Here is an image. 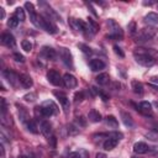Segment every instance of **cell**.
<instances>
[{"label":"cell","instance_id":"cell-1","mask_svg":"<svg viewBox=\"0 0 158 158\" xmlns=\"http://www.w3.org/2000/svg\"><path fill=\"white\" fill-rule=\"evenodd\" d=\"M133 57L136 62L143 67H152L154 64V58L151 56L149 51L146 48H136L133 51Z\"/></svg>","mask_w":158,"mask_h":158},{"label":"cell","instance_id":"cell-2","mask_svg":"<svg viewBox=\"0 0 158 158\" xmlns=\"http://www.w3.org/2000/svg\"><path fill=\"white\" fill-rule=\"evenodd\" d=\"M40 27L41 28H43L46 32H48V33H51V35H54V33H57V26L51 21V19L49 17H47V16H40Z\"/></svg>","mask_w":158,"mask_h":158},{"label":"cell","instance_id":"cell-3","mask_svg":"<svg viewBox=\"0 0 158 158\" xmlns=\"http://www.w3.org/2000/svg\"><path fill=\"white\" fill-rule=\"evenodd\" d=\"M156 28L154 27H144L139 31V33L137 35L136 37V41L137 42H144V41H148L151 38H153L156 36Z\"/></svg>","mask_w":158,"mask_h":158},{"label":"cell","instance_id":"cell-4","mask_svg":"<svg viewBox=\"0 0 158 158\" xmlns=\"http://www.w3.org/2000/svg\"><path fill=\"white\" fill-rule=\"evenodd\" d=\"M2 75H4V78L7 80V83H9L12 88H17L19 84H21V83H20V75L16 74L15 72L10 70V69L2 70Z\"/></svg>","mask_w":158,"mask_h":158},{"label":"cell","instance_id":"cell-5","mask_svg":"<svg viewBox=\"0 0 158 158\" xmlns=\"http://www.w3.org/2000/svg\"><path fill=\"white\" fill-rule=\"evenodd\" d=\"M25 9H26V10H27V12H28L30 21H31L36 27H40V16L36 14L33 4H32V2H30V1L25 2Z\"/></svg>","mask_w":158,"mask_h":158},{"label":"cell","instance_id":"cell-6","mask_svg":"<svg viewBox=\"0 0 158 158\" xmlns=\"http://www.w3.org/2000/svg\"><path fill=\"white\" fill-rule=\"evenodd\" d=\"M59 57L62 59V62L68 67V68H73V57H72V53L69 52L68 48L65 47H60L59 48Z\"/></svg>","mask_w":158,"mask_h":158},{"label":"cell","instance_id":"cell-7","mask_svg":"<svg viewBox=\"0 0 158 158\" xmlns=\"http://www.w3.org/2000/svg\"><path fill=\"white\" fill-rule=\"evenodd\" d=\"M107 26H109V28H110V31H111V37H114L115 40H122L123 33H122L121 27L116 23V21L109 20V21H107Z\"/></svg>","mask_w":158,"mask_h":158},{"label":"cell","instance_id":"cell-8","mask_svg":"<svg viewBox=\"0 0 158 158\" xmlns=\"http://www.w3.org/2000/svg\"><path fill=\"white\" fill-rule=\"evenodd\" d=\"M47 80L54 86H60L63 84V78L57 70H49L47 73Z\"/></svg>","mask_w":158,"mask_h":158},{"label":"cell","instance_id":"cell-9","mask_svg":"<svg viewBox=\"0 0 158 158\" xmlns=\"http://www.w3.org/2000/svg\"><path fill=\"white\" fill-rule=\"evenodd\" d=\"M54 95H56L57 99L59 100V102H60V105H62L64 112L68 114V112H69V109H70V102H69L68 96H67L64 93H60V91H59V93H58V91H54Z\"/></svg>","mask_w":158,"mask_h":158},{"label":"cell","instance_id":"cell-10","mask_svg":"<svg viewBox=\"0 0 158 158\" xmlns=\"http://www.w3.org/2000/svg\"><path fill=\"white\" fill-rule=\"evenodd\" d=\"M69 25L72 26L73 30H75V31H78V32H83V33H84V32L88 30L86 25H85L81 20H78V19H74V17H70V19H69Z\"/></svg>","mask_w":158,"mask_h":158},{"label":"cell","instance_id":"cell-11","mask_svg":"<svg viewBox=\"0 0 158 158\" xmlns=\"http://www.w3.org/2000/svg\"><path fill=\"white\" fill-rule=\"evenodd\" d=\"M63 84H64V86L68 88V89H74V88H77V85H78V80H77V78H75L74 75H72V74H69V73H65V74L63 75Z\"/></svg>","mask_w":158,"mask_h":158},{"label":"cell","instance_id":"cell-12","mask_svg":"<svg viewBox=\"0 0 158 158\" xmlns=\"http://www.w3.org/2000/svg\"><path fill=\"white\" fill-rule=\"evenodd\" d=\"M1 43L4 44V46H6V47H15L16 46V41H15V37L11 35V33H9V32H4L2 35H1Z\"/></svg>","mask_w":158,"mask_h":158},{"label":"cell","instance_id":"cell-13","mask_svg":"<svg viewBox=\"0 0 158 158\" xmlns=\"http://www.w3.org/2000/svg\"><path fill=\"white\" fill-rule=\"evenodd\" d=\"M137 111L143 114L144 116H152V105L148 101H141L137 106Z\"/></svg>","mask_w":158,"mask_h":158},{"label":"cell","instance_id":"cell-14","mask_svg":"<svg viewBox=\"0 0 158 158\" xmlns=\"http://www.w3.org/2000/svg\"><path fill=\"white\" fill-rule=\"evenodd\" d=\"M40 130H41V132H42V135L44 136V137H47V138H49V137H52V125L48 122V121H41V123H40Z\"/></svg>","mask_w":158,"mask_h":158},{"label":"cell","instance_id":"cell-15","mask_svg":"<svg viewBox=\"0 0 158 158\" xmlns=\"http://www.w3.org/2000/svg\"><path fill=\"white\" fill-rule=\"evenodd\" d=\"M89 67H90V69L93 72H99V70H102L105 68V63L101 59L94 58V59H90L89 60Z\"/></svg>","mask_w":158,"mask_h":158},{"label":"cell","instance_id":"cell-16","mask_svg":"<svg viewBox=\"0 0 158 158\" xmlns=\"http://www.w3.org/2000/svg\"><path fill=\"white\" fill-rule=\"evenodd\" d=\"M41 54H42L46 59H49V60H54L56 57H57V52H56L52 47H43L42 51H41Z\"/></svg>","mask_w":158,"mask_h":158},{"label":"cell","instance_id":"cell-17","mask_svg":"<svg viewBox=\"0 0 158 158\" xmlns=\"http://www.w3.org/2000/svg\"><path fill=\"white\" fill-rule=\"evenodd\" d=\"M149 151V147L147 143L144 142H136L133 144V152L137 153V154H144Z\"/></svg>","mask_w":158,"mask_h":158},{"label":"cell","instance_id":"cell-18","mask_svg":"<svg viewBox=\"0 0 158 158\" xmlns=\"http://www.w3.org/2000/svg\"><path fill=\"white\" fill-rule=\"evenodd\" d=\"M121 114V118H122V122H123V125L126 126V127H133L135 126V122H133V120H132V116L128 114V112H126V111H121L120 112Z\"/></svg>","mask_w":158,"mask_h":158},{"label":"cell","instance_id":"cell-19","mask_svg":"<svg viewBox=\"0 0 158 158\" xmlns=\"http://www.w3.org/2000/svg\"><path fill=\"white\" fill-rule=\"evenodd\" d=\"M20 83L26 89H28V88H31L33 85V81H32V79H31V77L28 74H20Z\"/></svg>","mask_w":158,"mask_h":158},{"label":"cell","instance_id":"cell-20","mask_svg":"<svg viewBox=\"0 0 158 158\" xmlns=\"http://www.w3.org/2000/svg\"><path fill=\"white\" fill-rule=\"evenodd\" d=\"M131 88H132L133 93H136V94H138V95H142L143 91H144L143 84H142L141 81H138V80H132V81H131Z\"/></svg>","mask_w":158,"mask_h":158},{"label":"cell","instance_id":"cell-21","mask_svg":"<svg viewBox=\"0 0 158 158\" xmlns=\"http://www.w3.org/2000/svg\"><path fill=\"white\" fill-rule=\"evenodd\" d=\"M88 118L89 121L91 122H100L101 121V114L98 111V110H90L89 114H88Z\"/></svg>","mask_w":158,"mask_h":158},{"label":"cell","instance_id":"cell-22","mask_svg":"<svg viewBox=\"0 0 158 158\" xmlns=\"http://www.w3.org/2000/svg\"><path fill=\"white\" fill-rule=\"evenodd\" d=\"M144 21L149 25H158V14L156 12H148L144 16Z\"/></svg>","mask_w":158,"mask_h":158},{"label":"cell","instance_id":"cell-23","mask_svg":"<svg viewBox=\"0 0 158 158\" xmlns=\"http://www.w3.org/2000/svg\"><path fill=\"white\" fill-rule=\"evenodd\" d=\"M118 143V139H115V138H107L105 142H104V149L105 151H112Z\"/></svg>","mask_w":158,"mask_h":158},{"label":"cell","instance_id":"cell-24","mask_svg":"<svg viewBox=\"0 0 158 158\" xmlns=\"http://www.w3.org/2000/svg\"><path fill=\"white\" fill-rule=\"evenodd\" d=\"M105 123H106V126H109L110 128H117V127H118V121H117L116 117L112 116V115L105 117Z\"/></svg>","mask_w":158,"mask_h":158},{"label":"cell","instance_id":"cell-25","mask_svg":"<svg viewBox=\"0 0 158 158\" xmlns=\"http://www.w3.org/2000/svg\"><path fill=\"white\" fill-rule=\"evenodd\" d=\"M109 81H110V77L106 73H101V74H99L96 77V83L99 85H106Z\"/></svg>","mask_w":158,"mask_h":158},{"label":"cell","instance_id":"cell-26","mask_svg":"<svg viewBox=\"0 0 158 158\" xmlns=\"http://www.w3.org/2000/svg\"><path fill=\"white\" fill-rule=\"evenodd\" d=\"M19 116H20V120L23 122V123H27L31 118H30V116H28V112L25 110V107H22V106H20L19 107Z\"/></svg>","mask_w":158,"mask_h":158},{"label":"cell","instance_id":"cell-27","mask_svg":"<svg viewBox=\"0 0 158 158\" xmlns=\"http://www.w3.org/2000/svg\"><path fill=\"white\" fill-rule=\"evenodd\" d=\"M41 106H44V107H47V109L52 110L54 115H56V114H58V107H57V105H56L52 100H46V101H43Z\"/></svg>","mask_w":158,"mask_h":158},{"label":"cell","instance_id":"cell-28","mask_svg":"<svg viewBox=\"0 0 158 158\" xmlns=\"http://www.w3.org/2000/svg\"><path fill=\"white\" fill-rule=\"evenodd\" d=\"M88 26H89V30L91 31V33H96L99 31V25L90 17L88 19Z\"/></svg>","mask_w":158,"mask_h":158},{"label":"cell","instance_id":"cell-29","mask_svg":"<svg viewBox=\"0 0 158 158\" xmlns=\"http://www.w3.org/2000/svg\"><path fill=\"white\" fill-rule=\"evenodd\" d=\"M14 16H15L19 21H25V11H23V9H22V7H17V9L15 10Z\"/></svg>","mask_w":158,"mask_h":158},{"label":"cell","instance_id":"cell-30","mask_svg":"<svg viewBox=\"0 0 158 158\" xmlns=\"http://www.w3.org/2000/svg\"><path fill=\"white\" fill-rule=\"evenodd\" d=\"M26 126H27V130L30 131V132H32V133H38V127H37V125H36V122L33 121V120H30L27 123H26Z\"/></svg>","mask_w":158,"mask_h":158},{"label":"cell","instance_id":"cell-31","mask_svg":"<svg viewBox=\"0 0 158 158\" xmlns=\"http://www.w3.org/2000/svg\"><path fill=\"white\" fill-rule=\"evenodd\" d=\"M127 30H128V33H130L131 36H135L136 32H137V25H136V22H135V21H131V22L127 25Z\"/></svg>","mask_w":158,"mask_h":158},{"label":"cell","instance_id":"cell-32","mask_svg":"<svg viewBox=\"0 0 158 158\" xmlns=\"http://www.w3.org/2000/svg\"><path fill=\"white\" fill-rule=\"evenodd\" d=\"M21 47H22V49H23L25 52H31V51H32V43H31L28 40H23V41L21 42Z\"/></svg>","mask_w":158,"mask_h":158},{"label":"cell","instance_id":"cell-33","mask_svg":"<svg viewBox=\"0 0 158 158\" xmlns=\"http://www.w3.org/2000/svg\"><path fill=\"white\" fill-rule=\"evenodd\" d=\"M146 137L148 139H151V141H158V132H156V131H148L146 133Z\"/></svg>","mask_w":158,"mask_h":158},{"label":"cell","instance_id":"cell-34","mask_svg":"<svg viewBox=\"0 0 158 158\" xmlns=\"http://www.w3.org/2000/svg\"><path fill=\"white\" fill-rule=\"evenodd\" d=\"M17 25H19V20H17L15 16H11V17L7 20V26H9V27L14 28V27H16Z\"/></svg>","mask_w":158,"mask_h":158},{"label":"cell","instance_id":"cell-35","mask_svg":"<svg viewBox=\"0 0 158 158\" xmlns=\"http://www.w3.org/2000/svg\"><path fill=\"white\" fill-rule=\"evenodd\" d=\"M23 99H25L26 101H28V102H33V101L37 99V95H36V93H28V94H26V95L23 96Z\"/></svg>","mask_w":158,"mask_h":158},{"label":"cell","instance_id":"cell-36","mask_svg":"<svg viewBox=\"0 0 158 158\" xmlns=\"http://www.w3.org/2000/svg\"><path fill=\"white\" fill-rule=\"evenodd\" d=\"M12 57H14V59H15L16 62H19V63H23V62H25V57H23L22 54H20V53H14Z\"/></svg>","mask_w":158,"mask_h":158},{"label":"cell","instance_id":"cell-37","mask_svg":"<svg viewBox=\"0 0 158 158\" xmlns=\"http://www.w3.org/2000/svg\"><path fill=\"white\" fill-rule=\"evenodd\" d=\"M68 132H69V135H77L79 132V127H75L74 125H70L68 127Z\"/></svg>","mask_w":158,"mask_h":158},{"label":"cell","instance_id":"cell-38","mask_svg":"<svg viewBox=\"0 0 158 158\" xmlns=\"http://www.w3.org/2000/svg\"><path fill=\"white\" fill-rule=\"evenodd\" d=\"M114 51H115V53H116L117 56H120L121 58H123V57H125V53L122 52V49H121L118 46H114Z\"/></svg>","mask_w":158,"mask_h":158},{"label":"cell","instance_id":"cell-39","mask_svg":"<svg viewBox=\"0 0 158 158\" xmlns=\"http://www.w3.org/2000/svg\"><path fill=\"white\" fill-rule=\"evenodd\" d=\"M84 99V93L83 91H79V93H77L75 94V96H74V101L75 102H78V101H81Z\"/></svg>","mask_w":158,"mask_h":158},{"label":"cell","instance_id":"cell-40","mask_svg":"<svg viewBox=\"0 0 158 158\" xmlns=\"http://www.w3.org/2000/svg\"><path fill=\"white\" fill-rule=\"evenodd\" d=\"M1 114H7V107L4 98H1Z\"/></svg>","mask_w":158,"mask_h":158},{"label":"cell","instance_id":"cell-41","mask_svg":"<svg viewBox=\"0 0 158 158\" xmlns=\"http://www.w3.org/2000/svg\"><path fill=\"white\" fill-rule=\"evenodd\" d=\"M77 122L80 125V126H86V121H85V118L83 117V116H79V117H77Z\"/></svg>","mask_w":158,"mask_h":158},{"label":"cell","instance_id":"cell-42","mask_svg":"<svg viewBox=\"0 0 158 158\" xmlns=\"http://www.w3.org/2000/svg\"><path fill=\"white\" fill-rule=\"evenodd\" d=\"M56 142H57V138H56L54 136H52V137L48 138V143L51 144L52 148H56Z\"/></svg>","mask_w":158,"mask_h":158},{"label":"cell","instance_id":"cell-43","mask_svg":"<svg viewBox=\"0 0 158 158\" xmlns=\"http://www.w3.org/2000/svg\"><path fill=\"white\" fill-rule=\"evenodd\" d=\"M79 48H83V52H84V53H88V54L91 53V49H90L88 46H85V44H79Z\"/></svg>","mask_w":158,"mask_h":158},{"label":"cell","instance_id":"cell-44","mask_svg":"<svg viewBox=\"0 0 158 158\" xmlns=\"http://www.w3.org/2000/svg\"><path fill=\"white\" fill-rule=\"evenodd\" d=\"M68 158H83V157H81V154L79 152H72Z\"/></svg>","mask_w":158,"mask_h":158},{"label":"cell","instance_id":"cell-45","mask_svg":"<svg viewBox=\"0 0 158 158\" xmlns=\"http://www.w3.org/2000/svg\"><path fill=\"white\" fill-rule=\"evenodd\" d=\"M95 158H107V157H106V154H105V153L99 152V153L96 154V157H95Z\"/></svg>","mask_w":158,"mask_h":158},{"label":"cell","instance_id":"cell-46","mask_svg":"<svg viewBox=\"0 0 158 158\" xmlns=\"http://www.w3.org/2000/svg\"><path fill=\"white\" fill-rule=\"evenodd\" d=\"M4 17H5V10L0 7V19H4Z\"/></svg>","mask_w":158,"mask_h":158},{"label":"cell","instance_id":"cell-47","mask_svg":"<svg viewBox=\"0 0 158 158\" xmlns=\"http://www.w3.org/2000/svg\"><path fill=\"white\" fill-rule=\"evenodd\" d=\"M86 5H88V7L90 9V11H91V12H93V14H94V15L96 16V12H95V10L93 9V6H91V4H86Z\"/></svg>","mask_w":158,"mask_h":158},{"label":"cell","instance_id":"cell-48","mask_svg":"<svg viewBox=\"0 0 158 158\" xmlns=\"http://www.w3.org/2000/svg\"><path fill=\"white\" fill-rule=\"evenodd\" d=\"M153 4V1H144L143 2V5H152Z\"/></svg>","mask_w":158,"mask_h":158},{"label":"cell","instance_id":"cell-49","mask_svg":"<svg viewBox=\"0 0 158 158\" xmlns=\"http://www.w3.org/2000/svg\"><path fill=\"white\" fill-rule=\"evenodd\" d=\"M152 81H154V83H158V77H154V78H152Z\"/></svg>","mask_w":158,"mask_h":158},{"label":"cell","instance_id":"cell-50","mask_svg":"<svg viewBox=\"0 0 158 158\" xmlns=\"http://www.w3.org/2000/svg\"><path fill=\"white\" fill-rule=\"evenodd\" d=\"M19 158H28V157H26V156H20Z\"/></svg>","mask_w":158,"mask_h":158},{"label":"cell","instance_id":"cell-51","mask_svg":"<svg viewBox=\"0 0 158 158\" xmlns=\"http://www.w3.org/2000/svg\"><path fill=\"white\" fill-rule=\"evenodd\" d=\"M132 158H138V157H132Z\"/></svg>","mask_w":158,"mask_h":158}]
</instances>
